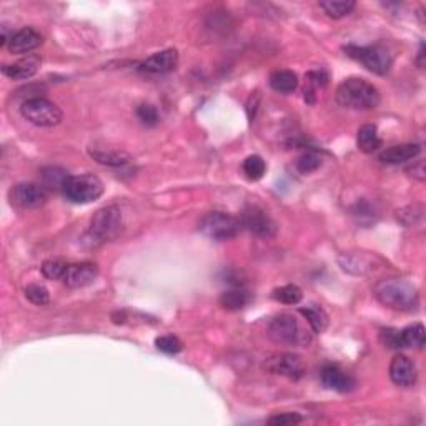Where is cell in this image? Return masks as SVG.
<instances>
[{
  "label": "cell",
  "mask_w": 426,
  "mask_h": 426,
  "mask_svg": "<svg viewBox=\"0 0 426 426\" xmlns=\"http://www.w3.org/2000/svg\"><path fill=\"white\" fill-rule=\"evenodd\" d=\"M68 265L62 260H47L42 265V275L49 280H62Z\"/></svg>",
  "instance_id": "30"
},
{
  "label": "cell",
  "mask_w": 426,
  "mask_h": 426,
  "mask_svg": "<svg viewBox=\"0 0 426 426\" xmlns=\"http://www.w3.org/2000/svg\"><path fill=\"white\" fill-rule=\"evenodd\" d=\"M321 165V157L317 152H306L298 159L297 168L300 174H312V172L318 170Z\"/></svg>",
  "instance_id": "32"
},
{
  "label": "cell",
  "mask_w": 426,
  "mask_h": 426,
  "mask_svg": "<svg viewBox=\"0 0 426 426\" xmlns=\"http://www.w3.org/2000/svg\"><path fill=\"white\" fill-rule=\"evenodd\" d=\"M268 336L276 345H285V347H308L312 343V335L290 313L278 315L270 321Z\"/></svg>",
  "instance_id": "3"
},
{
  "label": "cell",
  "mask_w": 426,
  "mask_h": 426,
  "mask_svg": "<svg viewBox=\"0 0 426 426\" xmlns=\"http://www.w3.org/2000/svg\"><path fill=\"white\" fill-rule=\"evenodd\" d=\"M25 297L27 300L37 306H44L49 305L51 302V295H49V290L42 285H29L25 289Z\"/></svg>",
  "instance_id": "33"
},
{
  "label": "cell",
  "mask_w": 426,
  "mask_h": 426,
  "mask_svg": "<svg viewBox=\"0 0 426 426\" xmlns=\"http://www.w3.org/2000/svg\"><path fill=\"white\" fill-rule=\"evenodd\" d=\"M155 347L160 351L167 353V355H176V353L182 351L183 343L175 335H162L155 340Z\"/></svg>",
  "instance_id": "31"
},
{
  "label": "cell",
  "mask_w": 426,
  "mask_h": 426,
  "mask_svg": "<svg viewBox=\"0 0 426 426\" xmlns=\"http://www.w3.org/2000/svg\"><path fill=\"white\" fill-rule=\"evenodd\" d=\"M274 298L285 305H298L303 300V291L297 285H285L274 291Z\"/></svg>",
  "instance_id": "27"
},
{
  "label": "cell",
  "mask_w": 426,
  "mask_h": 426,
  "mask_svg": "<svg viewBox=\"0 0 426 426\" xmlns=\"http://www.w3.org/2000/svg\"><path fill=\"white\" fill-rule=\"evenodd\" d=\"M351 215L356 218L360 225H371L375 224V209L367 202H358L355 209L351 210Z\"/></svg>",
  "instance_id": "34"
},
{
  "label": "cell",
  "mask_w": 426,
  "mask_h": 426,
  "mask_svg": "<svg viewBox=\"0 0 426 426\" xmlns=\"http://www.w3.org/2000/svg\"><path fill=\"white\" fill-rule=\"evenodd\" d=\"M300 313L305 317L306 323L313 330V333H323L328 326V315L318 305H308L306 308H300Z\"/></svg>",
  "instance_id": "23"
},
{
  "label": "cell",
  "mask_w": 426,
  "mask_h": 426,
  "mask_svg": "<svg viewBox=\"0 0 426 426\" xmlns=\"http://www.w3.org/2000/svg\"><path fill=\"white\" fill-rule=\"evenodd\" d=\"M42 42H44V37L38 30L34 29V27H24L18 32L12 34V38H10L7 47L14 55H24V53H29L40 47Z\"/></svg>",
  "instance_id": "15"
},
{
  "label": "cell",
  "mask_w": 426,
  "mask_h": 426,
  "mask_svg": "<svg viewBox=\"0 0 426 426\" xmlns=\"http://www.w3.org/2000/svg\"><path fill=\"white\" fill-rule=\"evenodd\" d=\"M68 176H70L68 172H65L64 168L60 167H47L42 170V182H44V187L55 191H64L65 182L68 180Z\"/></svg>",
  "instance_id": "25"
},
{
  "label": "cell",
  "mask_w": 426,
  "mask_h": 426,
  "mask_svg": "<svg viewBox=\"0 0 426 426\" xmlns=\"http://www.w3.org/2000/svg\"><path fill=\"white\" fill-rule=\"evenodd\" d=\"M124 228V217L118 207L110 205L97 210L88 226V237L94 243H105L117 239Z\"/></svg>",
  "instance_id": "4"
},
{
  "label": "cell",
  "mask_w": 426,
  "mask_h": 426,
  "mask_svg": "<svg viewBox=\"0 0 426 426\" xmlns=\"http://www.w3.org/2000/svg\"><path fill=\"white\" fill-rule=\"evenodd\" d=\"M320 376L325 388L338 391V393H348V391L355 390L356 386L355 378L350 373L341 370V368L335 367V364H326L321 370Z\"/></svg>",
  "instance_id": "16"
},
{
  "label": "cell",
  "mask_w": 426,
  "mask_h": 426,
  "mask_svg": "<svg viewBox=\"0 0 426 426\" xmlns=\"http://www.w3.org/2000/svg\"><path fill=\"white\" fill-rule=\"evenodd\" d=\"M40 67V59L37 55H27L17 62L3 65L2 74L12 80H27L34 77Z\"/></svg>",
  "instance_id": "17"
},
{
  "label": "cell",
  "mask_w": 426,
  "mask_h": 426,
  "mask_svg": "<svg viewBox=\"0 0 426 426\" xmlns=\"http://www.w3.org/2000/svg\"><path fill=\"white\" fill-rule=\"evenodd\" d=\"M88 153H90L92 159L95 162L107 165V167H125V165L130 163L132 157L129 153L122 152V150H114V148H88Z\"/></svg>",
  "instance_id": "19"
},
{
  "label": "cell",
  "mask_w": 426,
  "mask_h": 426,
  "mask_svg": "<svg viewBox=\"0 0 426 426\" xmlns=\"http://www.w3.org/2000/svg\"><path fill=\"white\" fill-rule=\"evenodd\" d=\"M308 79L310 82L313 83L315 87H325L326 83H328V74H326L325 70H313L308 74Z\"/></svg>",
  "instance_id": "38"
},
{
  "label": "cell",
  "mask_w": 426,
  "mask_h": 426,
  "mask_svg": "<svg viewBox=\"0 0 426 426\" xmlns=\"http://www.w3.org/2000/svg\"><path fill=\"white\" fill-rule=\"evenodd\" d=\"M345 52H347L348 57L363 64L368 70L376 75H386L391 70V65H393V55L382 44L367 45V47L348 45V47H345Z\"/></svg>",
  "instance_id": "5"
},
{
  "label": "cell",
  "mask_w": 426,
  "mask_h": 426,
  "mask_svg": "<svg viewBox=\"0 0 426 426\" xmlns=\"http://www.w3.org/2000/svg\"><path fill=\"white\" fill-rule=\"evenodd\" d=\"M408 174L413 176L418 182H425L426 180V168H425V160H418L416 163H413L408 168Z\"/></svg>",
  "instance_id": "37"
},
{
  "label": "cell",
  "mask_w": 426,
  "mask_h": 426,
  "mask_svg": "<svg viewBox=\"0 0 426 426\" xmlns=\"http://www.w3.org/2000/svg\"><path fill=\"white\" fill-rule=\"evenodd\" d=\"M423 55H425V47H423V45H421V49H420V57H418V65H420L421 68H423Z\"/></svg>",
  "instance_id": "40"
},
{
  "label": "cell",
  "mask_w": 426,
  "mask_h": 426,
  "mask_svg": "<svg viewBox=\"0 0 426 426\" xmlns=\"http://www.w3.org/2000/svg\"><path fill=\"white\" fill-rule=\"evenodd\" d=\"M380 92L373 83L360 77L343 80L336 88V102L350 110H371L380 105Z\"/></svg>",
  "instance_id": "1"
},
{
  "label": "cell",
  "mask_w": 426,
  "mask_h": 426,
  "mask_svg": "<svg viewBox=\"0 0 426 426\" xmlns=\"http://www.w3.org/2000/svg\"><path fill=\"white\" fill-rule=\"evenodd\" d=\"M425 347V326L414 323L398 332V348H416L421 350Z\"/></svg>",
  "instance_id": "20"
},
{
  "label": "cell",
  "mask_w": 426,
  "mask_h": 426,
  "mask_svg": "<svg viewBox=\"0 0 426 426\" xmlns=\"http://www.w3.org/2000/svg\"><path fill=\"white\" fill-rule=\"evenodd\" d=\"M241 226L240 218L232 217L225 212H210L202 218L198 224V230L207 239L215 241H225L233 239L240 233Z\"/></svg>",
  "instance_id": "7"
},
{
  "label": "cell",
  "mask_w": 426,
  "mask_h": 426,
  "mask_svg": "<svg viewBox=\"0 0 426 426\" xmlns=\"http://www.w3.org/2000/svg\"><path fill=\"white\" fill-rule=\"evenodd\" d=\"M137 117L142 124L147 127H155L160 122L159 112H157L155 107L150 105V103H142V105H138Z\"/></svg>",
  "instance_id": "35"
},
{
  "label": "cell",
  "mask_w": 426,
  "mask_h": 426,
  "mask_svg": "<svg viewBox=\"0 0 426 426\" xmlns=\"http://www.w3.org/2000/svg\"><path fill=\"white\" fill-rule=\"evenodd\" d=\"M21 114L32 125L45 127V129L59 125L64 118L62 110L44 97H34L25 101L21 107Z\"/></svg>",
  "instance_id": "8"
},
{
  "label": "cell",
  "mask_w": 426,
  "mask_h": 426,
  "mask_svg": "<svg viewBox=\"0 0 426 426\" xmlns=\"http://www.w3.org/2000/svg\"><path fill=\"white\" fill-rule=\"evenodd\" d=\"M62 194L72 203H90L98 200L103 195V183L98 176L92 174L70 175L65 182Z\"/></svg>",
  "instance_id": "6"
},
{
  "label": "cell",
  "mask_w": 426,
  "mask_h": 426,
  "mask_svg": "<svg viewBox=\"0 0 426 426\" xmlns=\"http://www.w3.org/2000/svg\"><path fill=\"white\" fill-rule=\"evenodd\" d=\"M423 218V207L420 205H408L397 210V220L403 226H413Z\"/></svg>",
  "instance_id": "29"
},
{
  "label": "cell",
  "mask_w": 426,
  "mask_h": 426,
  "mask_svg": "<svg viewBox=\"0 0 426 426\" xmlns=\"http://www.w3.org/2000/svg\"><path fill=\"white\" fill-rule=\"evenodd\" d=\"M10 203L22 210L38 209L47 202V191L37 183H18L9 194Z\"/></svg>",
  "instance_id": "11"
},
{
  "label": "cell",
  "mask_w": 426,
  "mask_h": 426,
  "mask_svg": "<svg viewBox=\"0 0 426 426\" xmlns=\"http://www.w3.org/2000/svg\"><path fill=\"white\" fill-rule=\"evenodd\" d=\"M258 103H260V94L258 92H253L247 102V114H248V118H250V122L255 118L256 110H258Z\"/></svg>",
  "instance_id": "39"
},
{
  "label": "cell",
  "mask_w": 426,
  "mask_h": 426,
  "mask_svg": "<svg viewBox=\"0 0 426 426\" xmlns=\"http://www.w3.org/2000/svg\"><path fill=\"white\" fill-rule=\"evenodd\" d=\"M97 265L90 262H82L68 265L62 280L68 289H83V287L92 285L95 282V278H97Z\"/></svg>",
  "instance_id": "13"
},
{
  "label": "cell",
  "mask_w": 426,
  "mask_h": 426,
  "mask_svg": "<svg viewBox=\"0 0 426 426\" xmlns=\"http://www.w3.org/2000/svg\"><path fill=\"white\" fill-rule=\"evenodd\" d=\"M267 172V163L260 155H250L243 162V174L250 180H260Z\"/></svg>",
  "instance_id": "28"
},
{
  "label": "cell",
  "mask_w": 426,
  "mask_h": 426,
  "mask_svg": "<svg viewBox=\"0 0 426 426\" xmlns=\"http://www.w3.org/2000/svg\"><path fill=\"white\" fill-rule=\"evenodd\" d=\"M270 87L280 94H291L298 87V75L293 70H275L270 75Z\"/></svg>",
  "instance_id": "22"
},
{
  "label": "cell",
  "mask_w": 426,
  "mask_h": 426,
  "mask_svg": "<svg viewBox=\"0 0 426 426\" xmlns=\"http://www.w3.org/2000/svg\"><path fill=\"white\" fill-rule=\"evenodd\" d=\"M252 302V295L248 293L247 290L241 289H233L222 293L220 297V305L226 310H232V312H237V310L245 308L248 303Z\"/></svg>",
  "instance_id": "24"
},
{
  "label": "cell",
  "mask_w": 426,
  "mask_h": 426,
  "mask_svg": "<svg viewBox=\"0 0 426 426\" xmlns=\"http://www.w3.org/2000/svg\"><path fill=\"white\" fill-rule=\"evenodd\" d=\"M375 297L383 306L397 312H412L418 305V290L400 278L382 280L375 287Z\"/></svg>",
  "instance_id": "2"
},
{
  "label": "cell",
  "mask_w": 426,
  "mask_h": 426,
  "mask_svg": "<svg viewBox=\"0 0 426 426\" xmlns=\"http://www.w3.org/2000/svg\"><path fill=\"white\" fill-rule=\"evenodd\" d=\"M320 7L325 10L328 17L341 18L350 15L356 7V3L353 0H323V2H320Z\"/></svg>",
  "instance_id": "26"
},
{
  "label": "cell",
  "mask_w": 426,
  "mask_h": 426,
  "mask_svg": "<svg viewBox=\"0 0 426 426\" xmlns=\"http://www.w3.org/2000/svg\"><path fill=\"white\" fill-rule=\"evenodd\" d=\"M421 153V147L418 144H401L395 145V147L386 148L380 153V160L390 165H400L410 160L416 159Z\"/></svg>",
  "instance_id": "18"
},
{
  "label": "cell",
  "mask_w": 426,
  "mask_h": 426,
  "mask_svg": "<svg viewBox=\"0 0 426 426\" xmlns=\"http://www.w3.org/2000/svg\"><path fill=\"white\" fill-rule=\"evenodd\" d=\"M176 64H178V52L175 49H167V51L157 52L148 59H145L138 65V70L152 75H163L174 70Z\"/></svg>",
  "instance_id": "12"
},
{
  "label": "cell",
  "mask_w": 426,
  "mask_h": 426,
  "mask_svg": "<svg viewBox=\"0 0 426 426\" xmlns=\"http://www.w3.org/2000/svg\"><path fill=\"white\" fill-rule=\"evenodd\" d=\"M241 226L252 232L253 235L260 239H271L276 235V224L271 220V217L260 207L250 205L241 213Z\"/></svg>",
  "instance_id": "10"
},
{
  "label": "cell",
  "mask_w": 426,
  "mask_h": 426,
  "mask_svg": "<svg viewBox=\"0 0 426 426\" xmlns=\"http://www.w3.org/2000/svg\"><path fill=\"white\" fill-rule=\"evenodd\" d=\"M302 421H303V418L298 413H278L268 418L267 423L271 426H291V425L302 423Z\"/></svg>",
  "instance_id": "36"
},
{
  "label": "cell",
  "mask_w": 426,
  "mask_h": 426,
  "mask_svg": "<svg viewBox=\"0 0 426 426\" xmlns=\"http://www.w3.org/2000/svg\"><path fill=\"white\" fill-rule=\"evenodd\" d=\"M356 145L364 153H373L382 147V138H380L378 129L371 124H364L358 129L356 133Z\"/></svg>",
  "instance_id": "21"
},
{
  "label": "cell",
  "mask_w": 426,
  "mask_h": 426,
  "mask_svg": "<svg viewBox=\"0 0 426 426\" xmlns=\"http://www.w3.org/2000/svg\"><path fill=\"white\" fill-rule=\"evenodd\" d=\"M390 378L391 382L401 388H410L416 383L418 371L416 364H414L408 356L397 355L390 363Z\"/></svg>",
  "instance_id": "14"
},
{
  "label": "cell",
  "mask_w": 426,
  "mask_h": 426,
  "mask_svg": "<svg viewBox=\"0 0 426 426\" xmlns=\"http://www.w3.org/2000/svg\"><path fill=\"white\" fill-rule=\"evenodd\" d=\"M262 368L267 373L285 376L289 380H300L306 373V364L302 356L295 353H276L265 358Z\"/></svg>",
  "instance_id": "9"
}]
</instances>
